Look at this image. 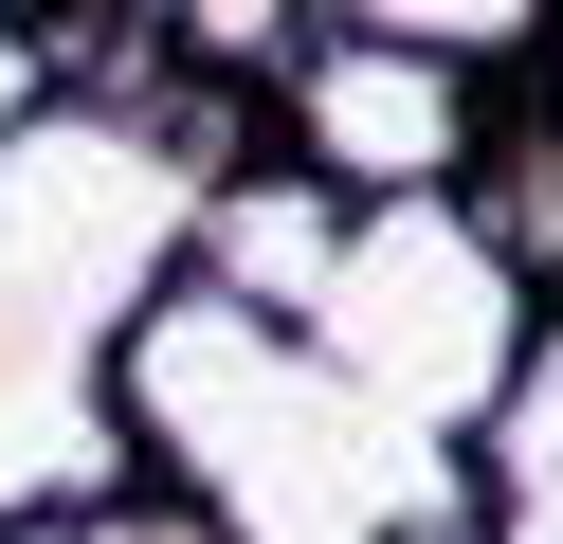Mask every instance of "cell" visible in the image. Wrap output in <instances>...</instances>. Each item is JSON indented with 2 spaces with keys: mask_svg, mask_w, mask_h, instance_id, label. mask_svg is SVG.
<instances>
[{
  "mask_svg": "<svg viewBox=\"0 0 563 544\" xmlns=\"http://www.w3.org/2000/svg\"><path fill=\"white\" fill-rule=\"evenodd\" d=\"M110 435L183 490L200 544H490V471L400 435L309 326L219 309L164 273L110 345Z\"/></svg>",
  "mask_w": 563,
  "mask_h": 544,
  "instance_id": "6da1fadb",
  "label": "cell"
},
{
  "mask_svg": "<svg viewBox=\"0 0 563 544\" xmlns=\"http://www.w3.org/2000/svg\"><path fill=\"white\" fill-rule=\"evenodd\" d=\"M309 345H328L400 435L490 454V418H509V381H527V345H545V309L509 290V254H490L454 200H400V218H345L328 290H309Z\"/></svg>",
  "mask_w": 563,
  "mask_h": 544,
  "instance_id": "7a4b0ae2",
  "label": "cell"
},
{
  "mask_svg": "<svg viewBox=\"0 0 563 544\" xmlns=\"http://www.w3.org/2000/svg\"><path fill=\"white\" fill-rule=\"evenodd\" d=\"M473 127H490V91L454 55H418L400 19H309L291 73L255 91V145L309 181V200H345V218L454 200V181H473Z\"/></svg>",
  "mask_w": 563,
  "mask_h": 544,
  "instance_id": "3957f363",
  "label": "cell"
},
{
  "mask_svg": "<svg viewBox=\"0 0 563 544\" xmlns=\"http://www.w3.org/2000/svg\"><path fill=\"white\" fill-rule=\"evenodd\" d=\"M91 91V36H37V19H0V164L55 127V109Z\"/></svg>",
  "mask_w": 563,
  "mask_h": 544,
  "instance_id": "277c9868",
  "label": "cell"
},
{
  "mask_svg": "<svg viewBox=\"0 0 563 544\" xmlns=\"http://www.w3.org/2000/svg\"><path fill=\"white\" fill-rule=\"evenodd\" d=\"M0 544H146V508H19Z\"/></svg>",
  "mask_w": 563,
  "mask_h": 544,
  "instance_id": "5b68a950",
  "label": "cell"
}]
</instances>
